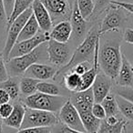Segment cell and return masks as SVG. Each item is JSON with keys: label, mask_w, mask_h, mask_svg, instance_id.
Returning <instances> with one entry per match:
<instances>
[{"label": "cell", "mask_w": 133, "mask_h": 133, "mask_svg": "<svg viewBox=\"0 0 133 133\" xmlns=\"http://www.w3.org/2000/svg\"><path fill=\"white\" fill-rule=\"evenodd\" d=\"M99 40L100 35L98 33V29L96 28H91L85 39L82 41L81 44L76 48L74 53L72 54L69 62L66 66H62L61 69H57L56 78L59 75L64 76L66 73L70 72L73 68L79 63L85 62V61L90 62V59L94 58L95 49H96L97 44L99 42Z\"/></svg>", "instance_id": "1"}, {"label": "cell", "mask_w": 133, "mask_h": 133, "mask_svg": "<svg viewBox=\"0 0 133 133\" xmlns=\"http://www.w3.org/2000/svg\"><path fill=\"white\" fill-rule=\"evenodd\" d=\"M122 63V54L118 42L109 41L99 46V69L111 79H116Z\"/></svg>", "instance_id": "2"}, {"label": "cell", "mask_w": 133, "mask_h": 133, "mask_svg": "<svg viewBox=\"0 0 133 133\" xmlns=\"http://www.w3.org/2000/svg\"><path fill=\"white\" fill-rule=\"evenodd\" d=\"M66 101L68 98L64 96H51L36 92L31 96L26 97L25 99V106L28 109L56 113L57 111L59 112Z\"/></svg>", "instance_id": "3"}, {"label": "cell", "mask_w": 133, "mask_h": 133, "mask_svg": "<svg viewBox=\"0 0 133 133\" xmlns=\"http://www.w3.org/2000/svg\"><path fill=\"white\" fill-rule=\"evenodd\" d=\"M45 46V43L36 48L31 53L21 57H14L8 59L6 61V69L9 75L12 77H17L20 75H24L26 69L33 64L37 63L41 59L43 56V48Z\"/></svg>", "instance_id": "4"}, {"label": "cell", "mask_w": 133, "mask_h": 133, "mask_svg": "<svg viewBox=\"0 0 133 133\" xmlns=\"http://www.w3.org/2000/svg\"><path fill=\"white\" fill-rule=\"evenodd\" d=\"M59 118L55 113L49 111L32 109L26 107V113L21 129L29 128L49 127L52 128L59 123Z\"/></svg>", "instance_id": "5"}, {"label": "cell", "mask_w": 133, "mask_h": 133, "mask_svg": "<svg viewBox=\"0 0 133 133\" xmlns=\"http://www.w3.org/2000/svg\"><path fill=\"white\" fill-rule=\"evenodd\" d=\"M32 14H33V10H32V8H30L23 12L22 14H20L11 24L8 25V37H6L4 49H3V56H4V58L6 59V61L8 60V57H9L12 48L17 44V38H18L23 28L28 22V19L30 18Z\"/></svg>", "instance_id": "6"}, {"label": "cell", "mask_w": 133, "mask_h": 133, "mask_svg": "<svg viewBox=\"0 0 133 133\" xmlns=\"http://www.w3.org/2000/svg\"><path fill=\"white\" fill-rule=\"evenodd\" d=\"M46 54L49 62L60 69L69 62L72 56L66 43H60L53 39H49L46 42Z\"/></svg>", "instance_id": "7"}, {"label": "cell", "mask_w": 133, "mask_h": 133, "mask_svg": "<svg viewBox=\"0 0 133 133\" xmlns=\"http://www.w3.org/2000/svg\"><path fill=\"white\" fill-rule=\"evenodd\" d=\"M49 39V34L42 31V33H38L36 37H32V38L21 41V42H17L14 46V48H12L11 52L9 54V57H8V59L21 57V56L31 53L36 48H38L40 45L48 42Z\"/></svg>", "instance_id": "8"}, {"label": "cell", "mask_w": 133, "mask_h": 133, "mask_svg": "<svg viewBox=\"0 0 133 133\" xmlns=\"http://www.w3.org/2000/svg\"><path fill=\"white\" fill-rule=\"evenodd\" d=\"M58 118L59 121L66 127L81 132H86L79 113L70 101V99H68V101L59 110Z\"/></svg>", "instance_id": "9"}, {"label": "cell", "mask_w": 133, "mask_h": 133, "mask_svg": "<svg viewBox=\"0 0 133 133\" xmlns=\"http://www.w3.org/2000/svg\"><path fill=\"white\" fill-rule=\"evenodd\" d=\"M121 8L115 5H110V8L108 9L102 23L98 28V33L102 35L109 31H114L121 26L124 21V17L121 13Z\"/></svg>", "instance_id": "10"}, {"label": "cell", "mask_w": 133, "mask_h": 133, "mask_svg": "<svg viewBox=\"0 0 133 133\" xmlns=\"http://www.w3.org/2000/svg\"><path fill=\"white\" fill-rule=\"evenodd\" d=\"M57 72V69L54 66L36 63L26 69L24 76L26 78L37 79L38 81H46V80L55 78Z\"/></svg>", "instance_id": "11"}, {"label": "cell", "mask_w": 133, "mask_h": 133, "mask_svg": "<svg viewBox=\"0 0 133 133\" xmlns=\"http://www.w3.org/2000/svg\"><path fill=\"white\" fill-rule=\"evenodd\" d=\"M69 99L78 109L79 114L92 111V107L95 103L92 89L73 93Z\"/></svg>", "instance_id": "12"}, {"label": "cell", "mask_w": 133, "mask_h": 133, "mask_svg": "<svg viewBox=\"0 0 133 133\" xmlns=\"http://www.w3.org/2000/svg\"><path fill=\"white\" fill-rule=\"evenodd\" d=\"M91 89H92L95 103H101L110 92L111 78L103 72H98Z\"/></svg>", "instance_id": "13"}, {"label": "cell", "mask_w": 133, "mask_h": 133, "mask_svg": "<svg viewBox=\"0 0 133 133\" xmlns=\"http://www.w3.org/2000/svg\"><path fill=\"white\" fill-rule=\"evenodd\" d=\"M33 15L37 19L38 26L43 32L48 33L52 28V17L40 0H35L32 5Z\"/></svg>", "instance_id": "14"}, {"label": "cell", "mask_w": 133, "mask_h": 133, "mask_svg": "<svg viewBox=\"0 0 133 133\" xmlns=\"http://www.w3.org/2000/svg\"><path fill=\"white\" fill-rule=\"evenodd\" d=\"M116 79L118 85L122 88L133 87V66L124 55H122L121 66Z\"/></svg>", "instance_id": "15"}, {"label": "cell", "mask_w": 133, "mask_h": 133, "mask_svg": "<svg viewBox=\"0 0 133 133\" xmlns=\"http://www.w3.org/2000/svg\"><path fill=\"white\" fill-rule=\"evenodd\" d=\"M48 13L52 17V20L64 17L69 11L68 0H40Z\"/></svg>", "instance_id": "16"}, {"label": "cell", "mask_w": 133, "mask_h": 133, "mask_svg": "<svg viewBox=\"0 0 133 133\" xmlns=\"http://www.w3.org/2000/svg\"><path fill=\"white\" fill-rule=\"evenodd\" d=\"M72 34V26L69 21L63 20L57 23L49 33L50 39L60 43H66Z\"/></svg>", "instance_id": "17"}, {"label": "cell", "mask_w": 133, "mask_h": 133, "mask_svg": "<svg viewBox=\"0 0 133 133\" xmlns=\"http://www.w3.org/2000/svg\"><path fill=\"white\" fill-rule=\"evenodd\" d=\"M71 26H72V33L75 35L77 38H80L83 37L87 28V21L80 14L77 3H74L73 11L71 14Z\"/></svg>", "instance_id": "18"}, {"label": "cell", "mask_w": 133, "mask_h": 133, "mask_svg": "<svg viewBox=\"0 0 133 133\" xmlns=\"http://www.w3.org/2000/svg\"><path fill=\"white\" fill-rule=\"evenodd\" d=\"M25 113H26V107L23 106L22 104H16L14 106V109L11 115L8 118L3 120V122L8 127L17 129L19 130L21 129V126L24 120Z\"/></svg>", "instance_id": "19"}, {"label": "cell", "mask_w": 133, "mask_h": 133, "mask_svg": "<svg viewBox=\"0 0 133 133\" xmlns=\"http://www.w3.org/2000/svg\"><path fill=\"white\" fill-rule=\"evenodd\" d=\"M39 29H40V28L38 26V23H37L35 16L32 14L30 18L28 19V22L26 23V25L23 28L22 31H21L20 35H19L18 38H17V42L28 40V39L36 37L39 33Z\"/></svg>", "instance_id": "20"}, {"label": "cell", "mask_w": 133, "mask_h": 133, "mask_svg": "<svg viewBox=\"0 0 133 133\" xmlns=\"http://www.w3.org/2000/svg\"><path fill=\"white\" fill-rule=\"evenodd\" d=\"M79 115H80V118H81L82 124H83L86 132L98 133L102 120L97 118L96 117L92 114V111H90V112L81 113V114H79Z\"/></svg>", "instance_id": "21"}, {"label": "cell", "mask_w": 133, "mask_h": 133, "mask_svg": "<svg viewBox=\"0 0 133 133\" xmlns=\"http://www.w3.org/2000/svg\"><path fill=\"white\" fill-rule=\"evenodd\" d=\"M63 84L64 87L71 92H78L81 86V76L70 71L63 76Z\"/></svg>", "instance_id": "22"}, {"label": "cell", "mask_w": 133, "mask_h": 133, "mask_svg": "<svg viewBox=\"0 0 133 133\" xmlns=\"http://www.w3.org/2000/svg\"><path fill=\"white\" fill-rule=\"evenodd\" d=\"M0 89H5L8 93L12 100L17 99L20 94V86L15 77L9 78L8 80L0 83Z\"/></svg>", "instance_id": "23"}, {"label": "cell", "mask_w": 133, "mask_h": 133, "mask_svg": "<svg viewBox=\"0 0 133 133\" xmlns=\"http://www.w3.org/2000/svg\"><path fill=\"white\" fill-rule=\"evenodd\" d=\"M38 83V80L24 77L21 78L20 82H19L21 93L26 97L35 94L36 92H37V84Z\"/></svg>", "instance_id": "24"}, {"label": "cell", "mask_w": 133, "mask_h": 133, "mask_svg": "<svg viewBox=\"0 0 133 133\" xmlns=\"http://www.w3.org/2000/svg\"><path fill=\"white\" fill-rule=\"evenodd\" d=\"M116 99L118 102V110L120 111L124 118L133 121V103L126 98H122L120 96H116Z\"/></svg>", "instance_id": "25"}, {"label": "cell", "mask_w": 133, "mask_h": 133, "mask_svg": "<svg viewBox=\"0 0 133 133\" xmlns=\"http://www.w3.org/2000/svg\"><path fill=\"white\" fill-rule=\"evenodd\" d=\"M35 2V0H16L14 10L12 15L8 21V25H10L20 14H22L26 9L32 8V5Z\"/></svg>", "instance_id": "26"}, {"label": "cell", "mask_w": 133, "mask_h": 133, "mask_svg": "<svg viewBox=\"0 0 133 133\" xmlns=\"http://www.w3.org/2000/svg\"><path fill=\"white\" fill-rule=\"evenodd\" d=\"M101 105L103 106L104 109L106 111L107 117L109 116H117L118 113V106L117 102L116 97L114 95L109 93L107 97L101 102Z\"/></svg>", "instance_id": "27"}, {"label": "cell", "mask_w": 133, "mask_h": 133, "mask_svg": "<svg viewBox=\"0 0 133 133\" xmlns=\"http://www.w3.org/2000/svg\"><path fill=\"white\" fill-rule=\"evenodd\" d=\"M126 126L127 122L124 119H120V121L114 126L109 125L102 120L98 133H123V131L126 130Z\"/></svg>", "instance_id": "28"}, {"label": "cell", "mask_w": 133, "mask_h": 133, "mask_svg": "<svg viewBox=\"0 0 133 133\" xmlns=\"http://www.w3.org/2000/svg\"><path fill=\"white\" fill-rule=\"evenodd\" d=\"M37 92L51 96H61V90L56 84L48 81H39L37 84Z\"/></svg>", "instance_id": "29"}, {"label": "cell", "mask_w": 133, "mask_h": 133, "mask_svg": "<svg viewBox=\"0 0 133 133\" xmlns=\"http://www.w3.org/2000/svg\"><path fill=\"white\" fill-rule=\"evenodd\" d=\"M75 2L77 3L80 14L85 19L89 18L93 15L95 9V4L93 0H76Z\"/></svg>", "instance_id": "30"}, {"label": "cell", "mask_w": 133, "mask_h": 133, "mask_svg": "<svg viewBox=\"0 0 133 133\" xmlns=\"http://www.w3.org/2000/svg\"><path fill=\"white\" fill-rule=\"evenodd\" d=\"M51 129H52V133H87V132H81V131L70 129V128L65 126L61 122H59L58 124L52 127Z\"/></svg>", "instance_id": "31"}, {"label": "cell", "mask_w": 133, "mask_h": 133, "mask_svg": "<svg viewBox=\"0 0 133 133\" xmlns=\"http://www.w3.org/2000/svg\"><path fill=\"white\" fill-rule=\"evenodd\" d=\"M92 114L100 120H104L107 118L106 111L104 109L103 106L101 105V103H94L92 107Z\"/></svg>", "instance_id": "32"}, {"label": "cell", "mask_w": 133, "mask_h": 133, "mask_svg": "<svg viewBox=\"0 0 133 133\" xmlns=\"http://www.w3.org/2000/svg\"><path fill=\"white\" fill-rule=\"evenodd\" d=\"M91 66H92V65L90 64V62L85 61V62H81L77 65V66H75L71 71L77 73V74H78L79 76H82V75L85 74L87 71H89V69H91Z\"/></svg>", "instance_id": "33"}, {"label": "cell", "mask_w": 133, "mask_h": 133, "mask_svg": "<svg viewBox=\"0 0 133 133\" xmlns=\"http://www.w3.org/2000/svg\"><path fill=\"white\" fill-rule=\"evenodd\" d=\"M113 0H97L95 4V9L93 12V15H98L101 13L105 8H107L109 6L111 5V2Z\"/></svg>", "instance_id": "34"}, {"label": "cell", "mask_w": 133, "mask_h": 133, "mask_svg": "<svg viewBox=\"0 0 133 133\" xmlns=\"http://www.w3.org/2000/svg\"><path fill=\"white\" fill-rule=\"evenodd\" d=\"M9 78V74L6 69V65L4 61V57L0 54V83L6 81Z\"/></svg>", "instance_id": "35"}, {"label": "cell", "mask_w": 133, "mask_h": 133, "mask_svg": "<svg viewBox=\"0 0 133 133\" xmlns=\"http://www.w3.org/2000/svg\"><path fill=\"white\" fill-rule=\"evenodd\" d=\"M17 133H52V129L49 127L29 128V129H19Z\"/></svg>", "instance_id": "36"}, {"label": "cell", "mask_w": 133, "mask_h": 133, "mask_svg": "<svg viewBox=\"0 0 133 133\" xmlns=\"http://www.w3.org/2000/svg\"><path fill=\"white\" fill-rule=\"evenodd\" d=\"M14 109V106L10 104L9 102L3 105H0V117L2 118V119H6L11 115L12 111Z\"/></svg>", "instance_id": "37"}, {"label": "cell", "mask_w": 133, "mask_h": 133, "mask_svg": "<svg viewBox=\"0 0 133 133\" xmlns=\"http://www.w3.org/2000/svg\"><path fill=\"white\" fill-rule=\"evenodd\" d=\"M118 96H120L133 103V89L131 88H122L118 90Z\"/></svg>", "instance_id": "38"}, {"label": "cell", "mask_w": 133, "mask_h": 133, "mask_svg": "<svg viewBox=\"0 0 133 133\" xmlns=\"http://www.w3.org/2000/svg\"><path fill=\"white\" fill-rule=\"evenodd\" d=\"M15 2H16V0H3L5 12H6V20L8 21V19L10 18V17H11V15H12V12H13V10H14Z\"/></svg>", "instance_id": "39"}, {"label": "cell", "mask_w": 133, "mask_h": 133, "mask_svg": "<svg viewBox=\"0 0 133 133\" xmlns=\"http://www.w3.org/2000/svg\"><path fill=\"white\" fill-rule=\"evenodd\" d=\"M112 5L115 6H118L119 8H121L122 9L127 10L128 12L131 13L133 15V3H128V2H121V1H116V0H113L111 2Z\"/></svg>", "instance_id": "40"}, {"label": "cell", "mask_w": 133, "mask_h": 133, "mask_svg": "<svg viewBox=\"0 0 133 133\" xmlns=\"http://www.w3.org/2000/svg\"><path fill=\"white\" fill-rule=\"evenodd\" d=\"M123 38L127 43L133 45V29L132 28H127V29L124 31Z\"/></svg>", "instance_id": "41"}, {"label": "cell", "mask_w": 133, "mask_h": 133, "mask_svg": "<svg viewBox=\"0 0 133 133\" xmlns=\"http://www.w3.org/2000/svg\"><path fill=\"white\" fill-rule=\"evenodd\" d=\"M10 99L11 98H10V96L8 95V93L5 89H0V105L8 103L10 101Z\"/></svg>", "instance_id": "42"}, {"label": "cell", "mask_w": 133, "mask_h": 133, "mask_svg": "<svg viewBox=\"0 0 133 133\" xmlns=\"http://www.w3.org/2000/svg\"><path fill=\"white\" fill-rule=\"evenodd\" d=\"M104 121L107 124H109V125L114 126V125H117V124L120 121V119L117 118V116H109L104 119Z\"/></svg>", "instance_id": "43"}, {"label": "cell", "mask_w": 133, "mask_h": 133, "mask_svg": "<svg viewBox=\"0 0 133 133\" xmlns=\"http://www.w3.org/2000/svg\"><path fill=\"white\" fill-rule=\"evenodd\" d=\"M5 17H6V16L5 12L4 3H3V0H0V21H2Z\"/></svg>", "instance_id": "44"}, {"label": "cell", "mask_w": 133, "mask_h": 133, "mask_svg": "<svg viewBox=\"0 0 133 133\" xmlns=\"http://www.w3.org/2000/svg\"><path fill=\"white\" fill-rule=\"evenodd\" d=\"M2 124H3V119H2V118L0 117V133H3V127H2Z\"/></svg>", "instance_id": "45"}, {"label": "cell", "mask_w": 133, "mask_h": 133, "mask_svg": "<svg viewBox=\"0 0 133 133\" xmlns=\"http://www.w3.org/2000/svg\"><path fill=\"white\" fill-rule=\"evenodd\" d=\"M129 126H130V127L132 128V129H133V122H132V123H130V124H129Z\"/></svg>", "instance_id": "46"}, {"label": "cell", "mask_w": 133, "mask_h": 133, "mask_svg": "<svg viewBox=\"0 0 133 133\" xmlns=\"http://www.w3.org/2000/svg\"><path fill=\"white\" fill-rule=\"evenodd\" d=\"M131 65H132V66H133V62H132V63H131Z\"/></svg>", "instance_id": "47"}]
</instances>
